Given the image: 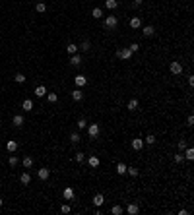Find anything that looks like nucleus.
<instances>
[{
  "mask_svg": "<svg viewBox=\"0 0 194 215\" xmlns=\"http://www.w3.org/2000/svg\"><path fill=\"white\" fill-rule=\"evenodd\" d=\"M117 25H118V18L117 16H107L105 18V27L107 29H115Z\"/></svg>",
  "mask_w": 194,
  "mask_h": 215,
  "instance_id": "obj_1",
  "label": "nucleus"
},
{
  "mask_svg": "<svg viewBox=\"0 0 194 215\" xmlns=\"http://www.w3.org/2000/svg\"><path fill=\"white\" fill-rule=\"evenodd\" d=\"M117 56H118V58H122V60H128L130 56H132V51H130V49H118Z\"/></svg>",
  "mask_w": 194,
  "mask_h": 215,
  "instance_id": "obj_2",
  "label": "nucleus"
},
{
  "mask_svg": "<svg viewBox=\"0 0 194 215\" xmlns=\"http://www.w3.org/2000/svg\"><path fill=\"white\" fill-rule=\"evenodd\" d=\"M85 128H88L89 138H97L99 136V124H89V126H85Z\"/></svg>",
  "mask_w": 194,
  "mask_h": 215,
  "instance_id": "obj_3",
  "label": "nucleus"
},
{
  "mask_svg": "<svg viewBox=\"0 0 194 215\" xmlns=\"http://www.w3.org/2000/svg\"><path fill=\"white\" fill-rule=\"evenodd\" d=\"M169 70H171V74H181L183 72V64H181V62H171V66H169Z\"/></svg>",
  "mask_w": 194,
  "mask_h": 215,
  "instance_id": "obj_4",
  "label": "nucleus"
},
{
  "mask_svg": "<svg viewBox=\"0 0 194 215\" xmlns=\"http://www.w3.org/2000/svg\"><path fill=\"white\" fill-rule=\"evenodd\" d=\"M49 175H51V171H49V169H39V171H37V176H39L41 180H47L49 178Z\"/></svg>",
  "mask_w": 194,
  "mask_h": 215,
  "instance_id": "obj_5",
  "label": "nucleus"
},
{
  "mask_svg": "<svg viewBox=\"0 0 194 215\" xmlns=\"http://www.w3.org/2000/svg\"><path fill=\"white\" fill-rule=\"evenodd\" d=\"M105 204V196H103V194H95V196H93V205H103Z\"/></svg>",
  "mask_w": 194,
  "mask_h": 215,
  "instance_id": "obj_6",
  "label": "nucleus"
},
{
  "mask_svg": "<svg viewBox=\"0 0 194 215\" xmlns=\"http://www.w3.org/2000/svg\"><path fill=\"white\" fill-rule=\"evenodd\" d=\"M144 147V140H140V138H136V140H132V149H136V151H140Z\"/></svg>",
  "mask_w": 194,
  "mask_h": 215,
  "instance_id": "obj_7",
  "label": "nucleus"
},
{
  "mask_svg": "<svg viewBox=\"0 0 194 215\" xmlns=\"http://www.w3.org/2000/svg\"><path fill=\"white\" fill-rule=\"evenodd\" d=\"M74 81H76V85H78V87H82V85H85V84H88L85 76H82V74H78V76L74 78Z\"/></svg>",
  "mask_w": 194,
  "mask_h": 215,
  "instance_id": "obj_8",
  "label": "nucleus"
},
{
  "mask_svg": "<svg viewBox=\"0 0 194 215\" xmlns=\"http://www.w3.org/2000/svg\"><path fill=\"white\" fill-rule=\"evenodd\" d=\"M130 27L132 29H140V27H142V19L140 18H132L130 19Z\"/></svg>",
  "mask_w": 194,
  "mask_h": 215,
  "instance_id": "obj_9",
  "label": "nucleus"
},
{
  "mask_svg": "<svg viewBox=\"0 0 194 215\" xmlns=\"http://www.w3.org/2000/svg\"><path fill=\"white\" fill-rule=\"evenodd\" d=\"M72 99L74 101H82V99H84V91H82V89H74L72 91Z\"/></svg>",
  "mask_w": 194,
  "mask_h": 215,
  "instance_id": "obj_10",
  "label": "nucleus"
},
{
  "mask_svg": "<svg viewBox=\"0 0 194 215\" xmlns=\"http://www.w3.org/2000/svg\"><path fill=\"white\" fill-rule=\"evenodd\" d=\"M70 64H72V66H80V64H82V56L78 54V52H76V54H72V58H70Z\"/></svg>",
  "mask_w": 194,
  "mask_h": 215,
  "instance_id": "obj_11",
  "label": "nucleus"
},
{
  "mask_svg": "<svg viewBox=\"0 0 194 215\" xmlns=\"http://www.w3.org/2000/svg\"><path fill=\"white\" fill-rule=\"evenodd\" d=\"M19 182H22V184H25V186H27V184H29V182H31V175H29V172H23V175H22V176H19Z\"/></svg>",
  "mask_w": 194,
  "mask_h": 215,
  "instance_id": "obj_12",
  "label": "nucleus"
},
{
  "mask_svg": "<svg viewBox=\"0 0 194 215\" xmlns=\"http://www.w3.org/2000/svg\"><path fill=\"white\" fill-rule=\"evenodd\" d=\"M6 149H8V151H10V153H14V151H16V149H18V143H16V142H14V140H10V142H8V143H6Z\"/></svg>",
  "mask_w": 194,
  "mask_h": 215,
  "instance_id": "obj_13",
  "label": "nucleus"
},
{
  "mask_svg": "<svg viewBox=\"0 0 194 215\" xmlns=\"http://www.w3.org/2000/svg\"><path fill=\"white\" fill-rule=\"evenodd\" d=\"M117 6H118L117 0H105V8H107V10H115Z\"/></svg>",
  "mask_w": 194,
  "mask_h": 215,
  "instance_id": "obj_14",
  "label": "nucleus"
},
{
  "mask_svg": "<svg viewBox=\"0 0 194 215\" xmlns=\"http://www.w3.org/2000/svg\"><path fill=\"white\" fill-rule=\"evenodd\" d=\"M12 124H14V126H22L23 124V116L22 114H16V116L12 118Z\"/></svg>",
  "mask_w": 194,
  "mask_h": 215,
  "instance_id": "obj_15",
  "label": "nucleus"
},
{
  "mask_svg": "<svg viewBox=\"0 0 194 215\" xmlns=\"http://www.w3.org/2000/svg\"><path fill=\"white\" fill-rule=\"evenodd\" d=\"M22 163H23V167H25V169H31V167H33V157H29V155L23 157Z\"/></svg>",
  "mask_w": 194,
  "mask_h": 215,
  "instance_id": "obj_16",
  "label": "nucleus"
},
{
  "mask_svg": "<svg viewBox=\"0 0 194 215\" xmlns=\"http://www.w3.org/2000/svg\"><path fill=\"white\" fill-rule=\"evenodd\" d=\"M62 196H64V200H72V198H74V190L72 188H64Z\"/></svg>",
  "mask_w": 194,
  "mask_h": 215,
  "instance_id": "obj_17",
  "label": "nucleus"
},
{
  "mask_svg": "<svg viewBox=\"0 0 194 215\" xmlns=\"http://www.w3.org/2000/svg\"><path fill=\"white\" fill-rule=\"evenodd\" d=\"M91 16H93L95 19H101V18H103V10H101V8H93V10H91Z\"/></svg>",
  "mask_w": 194,
  "mask_h": 215,
  "instance_id": "obj_18",
  "label": "nucleus"
},
{
  "mask_svg": "<svg viewBox=\"0 0 194 215\" xmlns=\"http://www.w3.org/2000/svg\"><path fill=\"white\" fill-rule=\"evenodd\" d=\"M22 109L23 110H31L33 109V101H31V99H25V101L22 103Z\"/></svg>",
  "mask_w": 194,
  "mask_h": 215,
  "instance_id": "obj_19",
  "label": "nucleus"
},
{
  "mask_svg": "<svg viewBox=\"0 0 194 215\" xmlns=\"http://www.w3.org/2000/svg\"><path fill=\"white\" fill-rule=\"evenodd\" d=\"M184 159H188V161L194 159V149L192 147H187V149H184Z\"/></svg>",
  "mask_w": 194,
  "mask_h": 215,
  "instance_id": "obj_20",
  "label": "nucleus"
},
{
  "mask_svg": "<svg viewBox=\"0 0 194 215\" xmlns=\"http://www.w3.org/2000/svg\"><path fill=\"white\" fill-rule=\"evenodd\" d=\"M142 33H144V35H146V37H151V35H154V33H155V29H154V27H151V25H146V27H144V29H142Z\"/></svg>",
  "mask_w": 194,
  "mask_h": 215,
  "instance_id": "obj_21",
  "label": "nucleus"
},
{
  "mask_svg": "<svg viewBox=\"0 0 194 215\" xmlns=\"http://www.w3.org/2000/svg\"><path fill=\"white\" fill-rule=\"evenodd\" d=\"M126 211H128L130 215H136V213L140 211V208H138V205H136V204H130L128 208H126Z\"/></svg>",
  "mask_w": 194,
  "mask_h": 215,
  "instance_id": "obj_22",
  "label": "nucleus"
},
{
  "mask_svg": "<svg viewBox=\"0 0 194 215\" xmlns=\"http://www.w3.org/2000/svg\"><path fill=\"white\" fill-rule=\"evenodd\" d=\"M89 167H99V157H95V155H89Z\"/></svg>",
  "mask_w": 194,
  "mask_h": 215,
  "instance_id": "obj_23",
  "label": "nucleus"
},
{
  "mask_svg": "<svg viewBox=\"0 0 194 215\" xmlns=\"http://www.w3.org/2000/svg\"><path fill=\"white\" fill-rule=\"evenodd\" d=\"M35 95H37V97H43V95H47V89H45V85H39V87L35 89Z\"/></svg>",
  "mask_w": 194,
  "mask_h": 215,
  "instance_id": "obj_24",
  "label": "nucleus"
},
{
  "mask_svg": "<svg viewBox=\"0 0 194 215\" xmlns=\"http://www.w3.org/2000/svg\"><path fill=\"white\" fill-rule=\"evenodd\" d=\"M138 109V99H130L128 101V110H136Z\"/></svg>",
  "mask_w": 194,
  "mask_h": 215,
  "instance_id": "obj_25",
  "label": "nucleus"
},
{
  "mask_svg": "<svg viewBox=\"0 0 194 215\" xmlns=\"http://www.w3.org/2000/svg\"><path fill=\"white\" fill-rule=\"evenodd\" d=\"M66 51H68V52H70V54H76V52H78V45H74V43H70V45H68V47H66Z\"/></svg>",
  "mask_w": 194,
  "mask_h": 215,
  "instance_id": "obj_26",
  "label": "nucleus"
},
{
  "mask_svg": "<svg viewBox=\"0 0 194 215\" xmlns=\"http://www.w3.org/2000/svg\"><path fill=\"white\" fill-rule=\"evenodd\" d=\"M19 163V159L16 155H10V159H8V165H10V167H16V165Z\"/></svg>",
  "mask_w": 194,
  "mask_h": 215,
  "instance_id": "obj_27",
  "label": "nucleus"
},
{
  "mask_svg": "<svg viewBox=\"0 0 194 215\" xmlns=\"http://www.w3.org/2000/svg\"><path fill=\"white\" fill-rule=\"evenodd\" d=\"M117 172H118V175H126V165L124 163H118L117 165Z\"/></svg>",
  "mask_w": 194,
  "mask_h": 215,
  "instance_id": "obj_28",
  "label": "nucleus"
},
{
  "mask_svg": "<svg viewBox=\"0 0 194 215\" xmlns=\"http://www.w3.org/2000/svg\"><path fill=\"white\" fill-rule=\"evenodd\" d=\"M78 49H82V51H85V52H89V49H91V45H89V41H84V43L80 45Z\"/></svg>",
  "mask_w": 194,
  "mask_h": 215,
  "instance_id": "obj_29",
  "label": "nucleus"
},
{
  "mask_svg": "<svg viewBox=\"0 0 194 215\" xmlns=\"http://www.w3.org/2000/svg\"><path fill=\"white\" fill-rule=\"evenodd\" d=\"M14 80L18 81V84H23V81H25V76H23L22 72H18V74H16V76H14Z\"/></svg>",
  "mask_w": 194,
  "mask_h": 215,
  "instance_id": "obj_30",
  "label": "nucleus"
},
{
  "mask_svg": "<svg viewBox=\"0 0 194 215\" xmlns=\"http://www.w3.org/2000/svg\"><path fill=\"white\" fill-rule=\"evenodd\" d=\"M126 172H128L130 176H138V169L136 167H126Z\"/></svg>",
  "mask_w": 194,
  "mask_h": 215,
  "instance_id": "obj_31",
  "label": "nucleus"
},
{
  "mask_svg": "<svg viewBox=\"0 0 194 215\" xmlns=\"http://www.w3.org/2000/svg\"><path fill=\"white\" fill-rule=\"evenodd\" d=\"M35 8H37V12H41V14H43V12H47V4H45V2H39Z\"/></svg>",
  "mask_w": 194,
  "mask_h": 215,
  "instance_id": "obj_32",
  "label": "nucleus"
},
{
  "mask_svg": "<svg viewBox=\"0 0 194 215\" xmlns=\"http://www.w3.org/2000/svg\"><path fill=\"white\" fill-rule=\"evenodd\" d=\"M111 213H113V215H121V213H122V208H121V205H113Z\"/></svg>",
  "mask_w": 194,
  "mask_h": 215,
  "instance_id": "obj_33",
  "label": "nucleus"
},
{
  "mask_svg": "<svg viewBox=\"0 0 194 215\" xmlns=\"http://www.w3.org/2000/svg\"><path fill=\"white\" fill-rule=\"evenodd\" d=\"M47 99H49L51 103H56V101H58V95H56V93H49V95H47Z\"/></svg>",
  "mask_w": 194,
  "mask_h": 215,
  "instance_id": "obj_34",
  "label": "nucleus"
},
{
  "mask_svg": "<svg viewBox=\"0 0 194 215\" xmlns=\"http://www.w3.org/2000/svg\"><path fill=\"white\" fill-rule=\"evenodd\" d=\"M187 147H188V142H187V140H181V142H179V149H181V151H184Z\"/></svg>",
  "mask_w": 194,
  "mask_h": 215,
  "instance_id": "obj_35",
  "label": "nucleus"
},
{
  "mask_svg": "<svg viewBox=\"0 0 194 215\" xmlns=\"http://www.w3.org/2000/svg\"><path fill=\"white\" fill-rule=\"evenodd\" d=\"M70 140H72V143H78V142H80V134H76V132H74V134L70 136Z\"/></svg>",
  "mask_w": 194,
  "mask_h": 215,
  "instance_id": "obj_36",
  "label": "nucleus"
},
{
  "mask_svg": "<svg viewBox=\"0 0 194 215\" xmlns=\"http://www.w3.org/2000/svg\"><path fill=\"white\" fill-rule=\"evenodd\" d=\"M144 142H146V143H150V146H151V143H155V136H151V134H150L146 140H144Z\"/></svg>",
  "mask_w": 194,
  "mask_h": 215,
  "instance_id": "obj_37",
  "label": "nucleus"
},
{
  "mask_svg": "<svg viewBox=\"0 0 194 215\" xmlns=\"http://www.w3.org/2000/svg\"><path fill=\"white\" fill-rule=\"evenodd\" d=\"M88 126V120H85V118H80V120H78V128H85Z\"/></svg>",
  "mask_w": 194,
  "mask_h": 215,
  "instance_id": "obj_38",
  "label": "nucleus"
},
{
  "mask_svg": "<svg viewBox=\"0 0 194 215\" xmlns=\"http://www.w3.org/2000/svg\"><path fill=\"white\" fill-rule=\"evenodd\" d=\"M84 159H85V155L82 153V151H78V153H76V161H78V163H82Z\"/></svg>",
  "mask_w": 194,
  "mask_h": 215,
  "instance_id": "obj_39",
  "label": "nucleus"
},
{
  "mask_svg": "<svg viewBox=\"0 0 194 215\" xmlns=\"http://www.w3.org/2000/svg\"><path fill=\"white\" fill-rule=\"evenodd\" d=\"M130 51H132V52H138V51H140V45H138V43H132V45H130Z\"/></svg>",
  "mask_w": 194,
  "mask_h": 215,
  "instance_id": "obj_40",
  "label": "nucleus"
},
{
  "mask_svg": "<svg viewBox=\"0 0 194 215\" xmlns=\"http://www.w3.org/2000/svg\"><path fill=\"white\" fill-rule=\"evenodd\" d=\"M183 159H184V155H183V153L175 155V163H183Z\"/></svg>",
  "mask_w": 194,
  "mask_h": 215,
  "instance_id": "obj_41",
  "label": "nucleus"
},
{
  "mask_svg": "<svg viewBox=\"0 0 194 215\" xmlns=\"http://www.w3.org/2000/svg\"><path fill=\"white\" fill-rule=\"evenodd\" d=\"M60 211H62V213H70V205H62V208H60Z\"/></svg>",
  "mask_w": 194,
  "mask_h": 215,
  "instance_id": "obj_42",
  "label": "nucleus"
},
{
  "mask_svg": "<svg viewBox=\"0 0 194 215\" xmlns=\"http://www.w3.org/2000/svg\"><path fill=\"white\" fill-rule=\"evenodd\" d=\"M140 4H142V0H132V6H134V8H138Z\"/></svg>",
  "mask_w": 194,
  "mask_h": 215,
  "instance_id": "obj_43",
  "label": "nucleus"
},
{
  "mask_svg": "<svg viewBox=\"0 0 194 215\" xmlns=\"http://www.w3.org/2000/svg\"><path fill=\"white\" fill-rule=\"evenodd\" d=\"M188 85H190V87L194 85V76H190V78H188Z\"/></svg>",
  "mask_w": 194,
  "mask_h": 215,
  "instance_id": "obj_44",
  "label": "nucleus"
},
{
  "mask_svg": "<svg viewBox=\"0 0 194 215\" xmlns=\"http://www.w3.org/2000/svg\"><path fill=\"white\" fill-rule=\"evenodd\" d=\"M187 122H188V126H192V124H194V116H188Z\"/></svg>",
  "mask_w": 194,
  "mask_h": 215,
  "instance_id": "obj_45",
  "label": "nucleus"
},
{
  "mask_svg": "<svg viewBox=\"0 0 194 215\" xmlns=\"http://www.w3.org/2000/svg\"><path fill=\"white\" fill-rule=\"evenodd\" d=\"M2 204H4V202H2V198H0V208H2Z\"/></svg>",
  "mask_w": 194,
  "mask_h": 215,
  "instance_id": "obj_46",
  "label": "nucleus"
}]
</instances>
